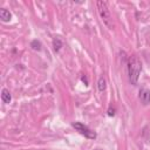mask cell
I'll return each instance as SVG.
<instances>
[{
	"label": "cell",
	"mask_w": 150,
	"mask_h": 150,
	"mask_svg": "<svg viewBox=\"0 0 150 150\" xmlns=\"http://www.w3.org/2000/svg\"><path fill=\"white\" fill-rule=\"evenodd\" d=\"M128 76H129V81L132 86H136L142 71V62L138 59V56L132 55L129 57L128 60Z\"/></svg>",
	"instance_id": "1"
},
{
	"label": "cell",
	"mask_w": 150,
	"mask_h": 150,
	"mask_svg": "<svg viewBox=\"0 0 150 150\" xmlns=\"http://www.w3.org/2000/svg\"><path fill=\"white\" fill-rule=\"evenodd\" d=\"M114 115H115V109L110 107V108L108 109V116H114Z\"/></svg>",
	"instance_id": "10"
},
{
	"label": "cell",
	"mask_w": 150,
	"mask_h": 150,
	"mask_svg": "<svg viewBox=\"0 0 150 150\" xmlns=\"http://www.w3.org/2000/svg\"><path fill=\"white\" fill-rule=\"evenodd\" d=\"M53 47H54V50H55V52H59V50L61 49V47H62V41H61L60 38H54V40H53Z\"/></svg>",
	"instance_id": "8"
},
{
	"label": "cell",
	"mask_w": 150,
	"mask_h": 150,
	"mask_svg": "<svg viewBox=\"0 0 150 150\" xmlns=\"http://www.w3.org/2000/svg\"><path fill=\"white\" fill-rule=\"evenodd\" d=\"M1 100H2V102H4V103H6V104L11 102L12 96H11V93H9V90H8V89L4 88V89L1 90Z\"/></svg>",
	"instance_id": "6"
},
{
	"label": "cell",
	"mask_w": 150,
	"mask_h": 150,
	"mask_svg": "<svg viewBox=\"0 0 150 150\" xmlns=\"http://www.w3.org/2000/svg\"><path fill=\"white\" fill-rule=\"evenodd\" d=\"M95 150H101V149H95Z\"/></svg>",
	"instance_id": "11"
},
{
	"label": "cell",
	"mask_w": 150,
	"mask_h": 150,
	"mask_svg": "<svg viewBox=\"0 0 150 150\" xmlns=\"http://www.w3.org/2000/svg\"><path fill=\"white\" fill-rule=\"evenodd\" d=\"M139 100L143 105H148L150 103V90L148 88L139 89Z\"/></svg>",
	"instance_id": "4"
},
{
	"label": "cell",
	"mask_w": 150,
	"mask_h": 150,
	"mask_svg": "<svg viewBox=\"0 0 150 150\" xmlns=\"http://www.w3.org/2000/svg\"><path fill=\"white\" fill-rule=\"evenodd\" d=\"M30 47H32L34 50H41V43H40V41H38V40H33V41L30 42Z\"/></svg>",
	"instance_id": "9"
},
{
	"label": "cell",
	"mask_w": 150,
	"mask_h": 150,
	"mask_svg": "<svg viewBox=\"0 0 150 150\" xmlns=\"http://www.w3.org/2000/svg\"><path fill=\"white\" fill-rule=\"evenodd\" d=\"M96 6H97L98 14L101 16V20L103 21V23L105 25V27L108 29H112L114 28V21H112V16H111V13H110V11L108 8L107 2L98 0L96 2Z\"/></svg>",
	"instance_id": "2"
},
{
	"label": "cell",
	"mask_w": 150,
	"mask_h": 150,
	"mask_svg": "<svg viewBox=\"0 0 150 150\" xmlns=\"http://www.w3.org/2000/svg\"><path fill=\"white\" fill-rule=\"evenodd\" d=\"M0 19H1L4 22H8V21H11V19H12V14H11V12L7 11L6 8H1V9H0Z\"/></svg>",
	"instance_id": "5"
},
{
	"label": "cell",
	"mask_w": 150,
	"mask_h": 150,
	"mask_svg": "<svg viewBox=\"0 0 150 150\" xmlns=\"http://www.w3.org/2000/svg\"><path fill=\"white\" fill-rule=\"evenodd\" d=\"M97 88L100 91H104L105 88H107V82H105V79L104 77H100L98 79V82H97Z\"/></svg>",
	"instance_id": "7"
},
{
	"label": "cell",
	"mask_w": 150,
	"mask_h": 150,
	"mask_svg": "<svg viewBox=\"0 0 150 150\" xmlns=\"http://www.w3.org/2000/svg\"><path fill=\"white\" fill-rule=\"evenodd\" d=\"M71 125H73V128H75V129H76L81 135H83L84 137H87V138H89V139L96 138V134H95L93 130H90L87 125H84L83 123H81V122H73Z\"/></svg>",
	"instance_id": "3"
}]
</instances>
